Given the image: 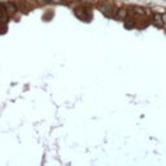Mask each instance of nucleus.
Returning a JSON list of instances; mask_svg holds the SVG:
<instances>
[{
	"label": "nucleus",
	"mask_w": 166,
	"mask_h": 166,
	"mask_svg": "<svg viewBox=\"0 0 166 166\" xmlns=\"http://www.w3.org/2000/svg\"><path fill=\"white\" fill-rule=\"evenodd\" d=\"M132 11H134V13L140 14V16H144V14H146V9L141 8V7H134L132 8Z\"/></svg>",
	"instance_id": "7"
},
{
	"label": "nucleus",
	"mask_w": 166,
	"mask_h": 166,
	"mask_svg": "<svg viewBox=\"0 0 166 166\" xmlns=\"http://www.w3.org/2000/svg\"><path fill=\"white\" fill-rule=\"evenodd\" d=\"M125 28H126V29H134V28H135V21H134V20L125 21Z\"/></svg>",
	"instance_id": "8"
},
{
	"label": "nucleus",
	"mask_w": 166,
	"mask_h": 166,
	"mask_svg": "<svg viewBox=\"0 0 166 166\" xmlns=\"http://www.w3.org/2000/svg\"><path fill=\"white\" fill-rule=\"evenodd\" d=\"M99 9H100L101 13L104 14L105 17H108V18H112V17H114V14H116V12H117V8L114 7L112 3H109V1L101 3V4L99 5Z\"/></svg>",
	"instance_id": "1"
},
{
	"label": "nucleus",
	"mask_w": 166,
	"mask_h": 166,
	"mask_svg": "<svg viewBox=\"0 0 166 166\" xmlns=\"http://www.w3.org/2000/svg\"><path fill=\"white\" fill-rule=\"evenodd\" d=\"M129 14V11L126 9V8H119V9H117L116 14H114V18L116 20H121V21H125L126 17H127Z\"/></svg>",
	"instance_id": "3"
},
{
	"label": "nucleus",
	"mask_w": 166,
	"mask_h": 166,
	"mask_svg": "<svg viewBox=\"0 0 166 166\" xmlns=\"http://www.w3.org/2000/svg\"><path fill=\"white\" fill-rule=\"evenodd\" d=\"M162 20H164V25H165V23H166V13L162 14Z\"/></svg>",
	"instance_id": "9"
},
{
	"label": "nucleus",
	"mask_w": 166,
	"mask_h": 166,
	"mask_svg": "<svg viewBox=\"0 0 166 166\" xmlns=\"http://www.w3.org/2000/svg\"><path fill=\"white\" fill-rule=\"evenodd\" d=\"M25 3L28 4V7L30 9H34V8H38L39 7V3L37 0H25Z\"/></svg>",
	"instance_id": "6"
},
{
	"label": "nucleus",
	"mask_w": 166,
	"mask_h": 166,
	"mask_svg": "<svg viewBox=\"0 0 166 166\" xmlns=\"http://www.w3.org/2000/svg\"><path fill=\"white\" fill-rule=\"evenodd\" d=\"M153 25L157 28H164V20L161 13H153Z\"/></svg>",
	"instance_id": "5"
},
{
	"label": "nucleus",
	"mask_w": 166,
	"mask_h": 166,
	"mask_svg": "<svg viewBox=\"0 0 166 166\" xmlns=\"http://www.w3.org/2000/svg\"><path fill=\"white\" fill-rule=\"evenodd\" d=\"M13 3L16 4V7H17V9L18 11H22V12H25V13H28V12L30 11V8L25 3V0H14Z\"/></svg>",
	"instance_id": "4"
},
{
	"label": "nucleus",
	"mask_w": 166,
	"mask_h": 166,
	"mask_svg": "<svg viewBox=\"0 0 166 166\" xmlns=\"http://www.w3.org/2000/svg\"><path fill=\"white\" fill-rule=\"evenodd\" d=\"M0 7L3 8L5 12L8 13V16H14V14L18 12V9H17L16 4H14L13 1H5V3H1L0 4Z\"/></svg>",
	"instance_id": "2"
}]
</instances>
